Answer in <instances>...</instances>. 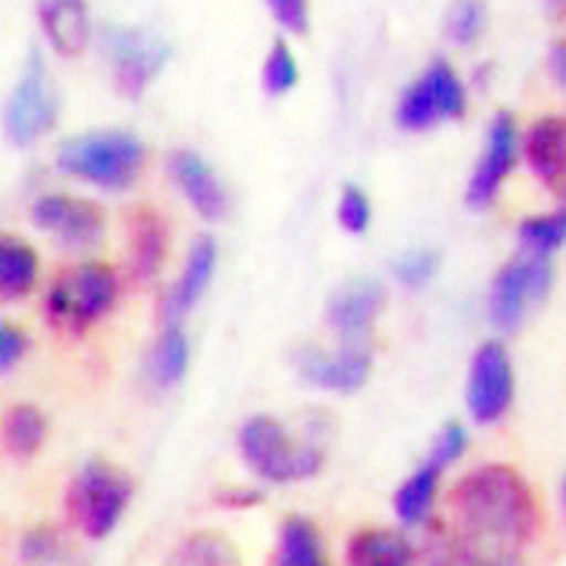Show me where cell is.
Wrapping results in <instances>:
<instances>
[{"mask_svg":"<svg viewBox=\"0 0 566 566\" xmlns=\"http://www.w3.org/2000/svg\"><path fill=\"white\" fill-rule=\"evenodd\" d=\"M527 159L535 176L566 201V116H544L533 125Z\"/></svg>","mask_w":566,"mask_h":566,"instance_id":"15","label":"cell"},{"mask_svg":"<svg viewBox=\"0 0 566 566\" xmlns=\"http://www.w3.org/2000/svg\"><path fill=\"white\" fill-rule=\"evenodd\" d=\"M437 266H439L437 252L417 250L399 258L397 266H394V275H397V281L402 283V286H408V290H422L424 283L437 275Z\"/></svg>","mask_w":566,"mask_h":566,"instance_id":"30","label":"cell"},{"mask_svg":"<svg viewBox=\"0 0 566 566\" xmlns=\"http://www.w3.org/2000/svg\"><path fill=\"white\" fill-rule=\"evenodd\" d=\"M105 52L114 65V83L125 97H139L156 71L165 65L170 49L165 40L139 29H108Z\"/></svg>","mask_w":566,"mask_h":566,"instance_id":"9","label":"cell"},{"mask_svg":"<svg viewBox=\"0 0 566 566\" xmlns=\"http://www.w3.org/2000/svg\"><path fill=\"white\" fill-rule=\"evenodd\" d=\"M38 277V258L23 241L3 239L0 244V292L7 301L23 297Z\"/></svg>","mask_w":566,"mask_h":566,"instance_id":"22","label":"cell"},{"mask_svg":"<svg viewBox=\"0 0 566 566\" xmlns=\"http://www.w3.org/2000/svg\"><path fill=\"white\" fill-rule=\"evenodd\" d=\"M346 558L354 566H402L413 558V549L402 535L388 530H366L354 535Z\"/></svg>","mask_w":566,"mask_h":566,"instance_id":"20","label":"cell"},{"mask_svg":"<svg viewBox=\"0 0 566 566\" xmlns=\"http://www.w3.org/2000/svg\"><path fill=\"white\" fill-rule=\"evenodd\" d=\"M32 219L40 230L54 232L69 247H94L103 235V212L94 201L71 196H43L34 201Z\"/></svg>","mask_w":566,"mask_h":566,"instance_id":"12","label":"cell"},{"mask_svg":"<svg viewBox=\"0 0 566 566\" xmlns=\"http://www.w3.org/2000/svg\"><path fill=\"white\" fill-rule=\"evenodd\" d=\"M187 357H190V348H187V337L179 326H165L159 343L150 352V377H154L156 386L170 388L185 377L187 371Z\"/></svg>","mask_w":566,"mask_h":566,"instance_id":"23","label":"cell"},{"mask_svg":"<svg viewBox=\"0 0 566 566\" xmlns=\"http://www.w3.org/2000/svg\"><path fill=\"white\" fill-rule=\"evenodd\" d=\"M130 235V270H134L136 281H150L159 270L161 258H165V247H168V230L165 221L159 219V212L139 207L130 212L128 221Z\"/></svg>","mask_w":566,"mask_h":566,"instance_id":"19","label":"cell"},{"mask_svg":"<svg viewBox=\"0 0 566 566\" xmlns=\"http://www.w3.org/2000/svg\"><path fill=\"white\" fill-rule=\"evenodd\" d=\"M40 23L45 38L65 57H74L88 45V12L85 0H40Z\"/></svg>","mask_w":566,"mask_h":566,"instance_id":"18","label":"cell"},{"mask_svg":"<svg viewBox=\"0 0 566 566\" xmlns=\"http://www.w3.org/2000/svg\"><path fill=\"white\" fill-rule=\"evenodd\" d=\"M275 14V20L283 29L290 32L303 34L306 32V23H310V12H306V0H266Z\"/></svg>","mask_w":566,"mask_h":566,"instance_id":"33","label":"cell"},{"mask_svg":"<svg viewBox=\"0 0 566 566\" xmlns=\"http://www.w3.org/2000/svg\"><path fill=\"white\" fill-rule=\"evenodd\" d=\"M60 549H63V541H60V535L49 533V530H38V533L23 538V558L29 560L57 558Z\"/></svg>","mask_w":566,"mask_h":566,"instance_id":"34","label":"cell"},{"mask_svg":"<svg viewBox=\"0 0 566 566\" xmlns=\"http://www.w3.org/2000/svg\"><path fill=\"white\" fill-rule=\"evenodd\" d=\"M241 453L258 476L277 484L315 476L323 464L315 448H297L270 417H255L241 428Z\"/></svg>","mask_w":566,"mask_h":566,"instance_id":"5","label":"cell"},{"mask_svg":"<svg viewBox=\"0 0 566 566\" xmlns=\"http://www.w3.org/2000/svg\"><path fill=\"white\" fill-rule=\"evenodd\" d=\"M116 297V275L105 264H83L65 270L45 295V317L60 332L80 335L97 323Z\"/></svg>","mask_w":566,"mask_h":566,"instance_id":"3","label":"cell"},{"mask_svg":"<svg viewBox=\"0 0 566 566\" xmlns=\"http://www.w3.org/2000/svg\"><path fill=\"white\" fill-rule=\"evenodd\" d=\"M176 560L181 564H235V553L221 535L199 533L181 544Z\"/></svg>","mask_w":566,"mask_h":566,"instance_id":"27","label":"cell"},{"mask_svg":"<svg viewBox=\"0 0 566 566\" xmlns=\"http://www.w3.org/2000/svg\"><path fill=\"white\" fill-rule=\"evenodd\" d=\"M54 116H57V103H54L52 85L45 77L43 57L32 49L7 105L9 139L14 145H29L52 128Z\"/></svg>","mask_w":566,"mask_h":566,"instance_id":"8","label":"cell"},{"mask_svg":"<svg viewBox=\"0 0 566 566\" xmlns=\"http://www.w3.org/2000/svg\"><path fill=\"white\" fill-rule=\"evenodd\" d=\"M170 174L185 193V199L196 207L207 221H219L227 212V193L219 176L207 168V161L193 150H179L170 159Z\"/></svg>","mask_w":566,"mask_h":566,"instance_id":"16","label":"cell"},{"mask_svg":"<svg viewBox=\"0 0 566 566\" xmlns=\"http://www.w3.org/2000/svg\"><path fill=\"white\" fill-rule=\"evenodd\" d=\"M564 504H566V484H564Z\"/></svg>","mask_w":566,"mask_h":566,"instance_id":"39","label":"cell"},{"mask_svg":"<svg viewBox=\"0 0 566 566\" xmlns=\"http://www.w3.org/2000/svg\"><path fill=\"white\" fill-rule=\"evenodd\" d=\"M549 65H553V74L558 77V83L566 85V43L553 45V52H549Z\"/></svg>","mask_w":566,"mask_h":566,"instance_id":"37","label":"cell"},{"mask_svg":"<svg viewBox=\"0 0 566 566\" xmlns=\"http://www.w3.org/2000/svg\"><path fill=\"white\" fill-rule=\"evenodd\" d=\"M337 219L346 227L348 232H366L368 221H371V205H368V196L363 193L360 187L348 185L340 196V207H337Z\"/></svg>","mask_w":566,"mask_h":566,"instance_id":"31","label":"cell"},{"mask_svg":"<svg viewBox=\"0 0 566 566\" xmlns=\"http://www.w3.org/2000/svg\"><path fill=\"white\" fill-rule=\"evenodd\" d=\"M444 468H439L437 462L428 459L424 468H419L411 479H408L402 488L397 490L394 495V510L406 524H419L428 515L433 504V495H437V484H439V473Z\"/></svg>","mask_w":566,"mask_h":566,"instance_id":"21","label":"cell"},{"mask_svg":"<svg viewBox=\"0 0 566 566\" xmlns=\"http://www.w3.org/2000/svg\"><path fill=\"white\" fill-rule=\"evenodd\" d=\"M464 448H468V431L459 422H448L442 428V433H439L437 444H433V451L428 459L437 462L439 468H448V464L462 457Z\"/></svg>","mask_w":566,"mask_h":566,"instance_id":"32","label":"cell"},{"mask_svg":"<svg viewBox=\"0 0 566 566\" xmlns=\"http://www.w3.org/2000/svg\"><path fill=\"white\" fill-rule=\"evenodd\" d=\"M295 366L306 382L326 391L352 394L368 380L371 354L366 346H343L337 354H326L321 348H301L295 354Z\"/></svg>","mask_w":566,"mask_h":566,"instance_id":"11","label":"cell"},{"mask_svg":"<svg viewBox=\"0 0 566 566\" xmlns=\"http://www.w3.org/2000/svg\"><path fill=\"white\" fill-rule=\"evenodd\" d=\"M484 29V9L479 0H457L448 12V34L457 43L468 45L482 34Z\"/></svg>","mask_w":566,"mask_h":566,"instance_id":"29","label":"cell"},{"mask_svg":"<svg viewBox=\"0 0 566 566\" xmlns=\"http://www.w3.org/2000/svg\"><path fill=\"white\" fill-rule=\"evenodd\" d=\"M453 547L464 560H513L538 530V504L513 468L484 464L451 490Z\"/></svg>","mask_w":566,"mask_h":566,"instance_id":"1","label":"cell"},{"mask_svg":"<svg viewBox=\"0 0 566 566\" xmlns=\"http://www.w3.org/2000/svg\"><path fill=\"white\" fill-rule=\"evenodd\" d=\"M297 83V63L283 40H275L264 63V85L270 94H286Z\"/></svg>","mask_w":566,"mask_h":566,"instance_id":"28","label":"cell"},{"mask_svg":"<svg viewBox=\"0 0 566 566\" xmlns=\"http://www.w3.org/2000/svg\"><path fill=\"white\" fill-rule=\"evenodd\" d=\"M7 448L14 457H32L45 439V419L34 406H18L7 417Z\"/></svg>","mask_w":566,"mask_h":566,"instance_id":"25","label":"cell"},{"mask_svg":"<svg viewBox=\"0 0 566 566\" xmlns=\"http://www.w3.org/2000/svg\"><path fill=\"white\" fill-rule=\"evenodd\" d=\"M382 310V286L374 281H352L335 292L328 303V323L348 340H357L368 332L374 317Z\"/></svg>","mask_w":566,"mask_h":566,"instance_id":"17","label":"cell"},{"mask_svg":"<svg viewBox=\"0 0 566 566\" xmlns=\"http://www.w3.org/2000/svg\"><path fill=\"white\" fill-rule=\"evenodd\" d=\"M553 286V264L549 258L530 255L510 261L493 281L490 290V317L499 328L513 332L522 323L530 303L541 301Z\"/></svg>","mask_w":566,"mask_h":566,"instance_id":"7","label":"cell"},{"mask_svg":"<svg viewBox=\"0 0 566 566\" xmlns=\"http://www.w3.org/2000/svg\"><path fill=\"white\" fill-rule=\"evenodd\" d=\"M518 239L530 255L549 258V252H555L566 241V207L560 212L535 216V219L524 221Z\"/></svg>","mask_w":566,"mask_h":566,"instance_id":"26","label":"cell"},{"mask_svg":"<svg viewBox=\"0 0 566 566\" xmlns=\"http://www.w3.org/2000/svg\"><path fill=\"white\" fill-rule=\"evenodd\" d=\"M547 9L553 18H566V0H547Z\"/></svg>","mask_w":566,"mask_h":566,"instance_id":"38","label":"cell"},{"mask_svg":"<svg viewBox=\"0 0 566 566\" xmlns=\"http://www.w3.org/2000/svg\"><path fill=\"white\" fill-rule=\"evenodd\" d=\"M142 159L145 150L139 139L123 130H103V134H85L63 142L57 168L105 190H123L139 176Z\"/></svg>","mask_w":566,"mask_h":566,"instance_id":"2","label":"cell"},{"mask_svg":"<svg viewBox=\"0 0 566 566\" xmlns=\"http://www.w3.org/2000/svg\"><path fill=\"white\" fill-rule=\"evenodd\" d=\"M464 85L444 60H433L422 80L402 94L397 108V123L408 130H424L442 119H457L464 114Z\"/></svg>","mask_w":566,"mask_h":566,"instance_id":"6","label":"cell"},{"mask_svg":"<svg viewBox=\"0 0 566 566\" xmlns=\"http://www.w3.org/2000/svg\"><path fill=\"white\" fill-rule=\"evenodd\" d=\"M23 348H27V335H23L20 328H0V368H3V371H9V368L20 360Z\"/></svg>","mask_w":566,"mask_h":566,"instance_id":"35","label":"cell"},{"mask_svg":"<svg viewBox=\"0 0 566 566\" xmlns=\"http://www.w3.org/2000/svg\"><path fill=\"white\" fill-rule=\"evenodd\" d=\"M130 499L128 479L108 462H88L69 488V515L88 538H105Z\"/></svg>","mask_w":566,"mask_h":566,"instance_id":"4","label":"cell"},{"mask_svg":"<svg viewBox=\"0 0 566 566\" xmlns=\"http://www.w3.org/2000/svg\"><path fill=\"white\" fill-rule=\"evenodd\" d=\"M277 564L283 566H317L323 560L321 535L306 518H286L281 530V544H277Z\"/></svg>","mask_w":566,"mask_h":566,"instance_id":"24","label":"cell"},{"mask_svg":"<svg viewBox=\"0 0 566 566\" xmlns=\"http://www.w3.org/2000/svg\"><path fill=\"white\" fill-rule=\"evenodd\" d=\"M515 161V123L510 114H495L493 125H490L488 134V148L484 156L479 159L476 170H473V179L468 187V205L482 210L490 201L495 199L502 181L507 179V174L513 170Z\"/></svg>","mask_w":566,"mask_h":566,"instance_id":"13","label":"cell"},{"mask_svg":"<svg viewBox=\"0 0 566 566\" xmlns=\"http://www.w3.org/2000/svg\"><path fill=\"white\" fill-rule=\"evenodd\" d=\"M212 270H216V241L210 235H201L190 247V255H187V264L181 277L176 281L174 290H168V295L161 297L159 303V317L165 326H179L181 317L193 310L199 303L201 292L207 290L210 283Z\"/></svg>","mask_w":566,"mask_h":566,"instance_id":"14","label":"cell"},{"mask_svg":"<svg viewBox=\"0 0 566 566\" xmlns=\"http://www.w3.org/2000/svg\"><path fill=\"white\" fill-rule=\"evenodd\" d=\"M261 495L255 490H221L216 495V502L224 504V507H250V504H258Z\"/></svg>","mask_w":566,"mask_h":566,"instance_id":"36","label":"cell"},{"mask_svg":"<svg viewBox=\"0 0 566 566\" xmlns=\"http://www.w3.org/2000/svg\"><path fill=\"white\" fill-rule=\"evenodd\" d=\"M513 402V366L502 343H484L473 357L468 380V408L482 424L499 422Z\"/></svg>","mask_w":566,"mask_h":566,"instance_id":"10","label":"cell"}]
</instances>
